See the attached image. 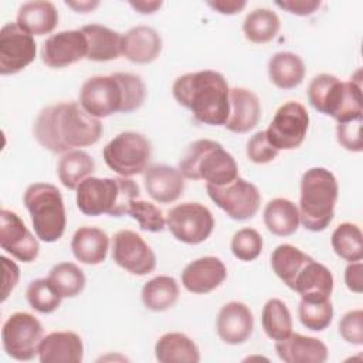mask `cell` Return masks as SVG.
Returning <instances> with one entry per match:
<instances>
[{"label":"cell","instance_id":"42","mask_svg":"<svg viewBox=\"0 0 363 363\" xmlns=\"http://www.w3.org/2000/svg\"><path fill=\"white\" fill-rule=\"evenodd\" d=\"M135 218L140 228L150 233H160L166 227V218L159 207L145 200H135L128 213Z\"/></svg>","mask_w":363,"mask_h":363},{"label":"cell","instance_id":"26","mask_svg":"<svg viewBox=\"0 0 363 363\" xmlns=\"http://www.w3.org/2000/svg\"><path fill=\"white\" fill-rule=\"evenodd\" d=\"M74 257L86 265H98L105 261L109 250V237L98 227H81L71 240Z\"/></svg>","mask_w":363,"mask_h":363},{"label":"cell","instance_id":"33","mask_svg":"<svg viewBox=\"0 0 363 363\" xmlns=\"http://www.w3.org/2000/svg\"><path fill=\"white\" fill-rule=\"evenodd\" d=\"M94 170L95 162L92 156L78 149L64 153L57 166L60 182L69 190H77L79 183L89 177Z\"/></svg>","mask_w":363,"mask_h":363},{"label":"cell","instance_id":"12","mask_svg":"<svg viewBox=\"0 0 363 363\" xmlns=\"http://www.w3.org/2000/svg\"><path fill=\"white\" fill-rule=\"evenodd\" d=\"M206 189L213 203L237 221L252 218L261 204V194L257 186L241 177L224 186L207 184Z\"/></svg>","mask_w":363,"mask_h":363},{"label":"cell","instance_id":"35","mask_svg":"<svg viewBox=\"0 0 363 363\" xmlns=\"http://www.w3.org/2000/svg\"><path fill=\"white\" fill-rule=\"evenodd\" d=\"M281 27L279 17L271 9H255L247 14L242 23V31L248 41L264 44L275 38Z\"/></svg>","mask_w":363,"mask_h":363},{"label":"cell","instance_id":"32","mask_svg":"<svg viewBox=\"0 0 363 363\" xmlns=\"http://www.w3.org/2000/svg\"><path fill=\"white\" fill-rule=\"evenodd\" d=\"M142 302L153 312H163L174 306L180 296L177 281L169 275H159L147 281L142 288Z\"/></svg>","mask_w":363,"mask_h":363},{"label":"cell","instance_id":"19","mask_svg":"<svg viewBox=\"0 0 363 363\" xmlns=\"http://www.w3.org/2000/svg\"><path fill=\"white\" fill-rule=\"evenodd\" d=\"M227 278V268L217 257H201L187 264L182 272L183 286L193 294H208Z\"/></svg>","mask_w":363,"mask_h":363},{"label":"cell","instance_id":"7","mask_svg":"<svg viewBox=\"0 0 363 363\" xmlns=\"http://www.w3.org/2000/svg\"><path fill=\"white\" fill-rule=\"evenodd\" d=\"M184 179L204 180L211 186H224L238 177V166L223 145L211 139L193 142L179 162Z\"/></svg>","mask_w":363,"mask_h":363},{"label":"cell","instance_id":"46","mask_svg":"<svg viewBox=\"0 0 363 363\" xmlns=\"http://www.w3.org/2000/svg\"><path fill=\"white\" fill-rule=\"evenodd\" d=\"M1 267H3V292H1V301L4 302L7 296L11 294V291L16 288L18 278H20V269L16 262L10 261L7 257H1Z\"/></svg>","mask_w":363,"mask_h":363},{"label":"cell","instance_id":"41","mask_svg":"<svg viewBox=\"0 0 363 363\" xmlns=\"http://www.w3.org/2000/svg\"><path fill=\"white\" fill-rule=\"evenodd\" d=\"M262 251V237L254 228H241L231 238V252L240 261H254Z\"/></svg>","mask_w":363,"mask_h":363},{"label":"cell","instance_id":"27","mask_svg":"<svg viewBox=\"0 0 363 363\" xmlns=\"http://www.w3.org/2000/svg\"><path fill=\"white\" fill-rule=\"evenodd\" d=\"M16 23L31 35H45L57 27L58 11L51 1H26L18 9Z\"/></svg>","mask_w":363,"mask_h":363},{"label":"cell","instance_id":"40","mask_svg":"<svg viewBox=\"0 0 363 363\" xmlns=\"http://www.w3.org/2000/svg\"><path fill=\"white\" fill-rule=\"evenodd\" d=\"M26 298L30 306L40 313H52L61 305L62 296L47 278H38L28 284Z\"/></svg>","mask_w":363,"mask_h":363},{"label":"cell","instance_id":"24","mask_svg":"<svg viewBox=\"0 0 363 363\" xmlns=\"http://www.w3.org/2000/svg\"><path fill=\"white\" fill-rule=\"evenodd\" d=\"M291 289L298 292L301 299H330V294L333 291V275L323 264H319L311 258L296 275Z\"/></svg>","mask_w":363,"mask_h":363},{"label":"cell","instance_id":"2","mask_svg":"<svg viewBox=\"0 0 363 363\" xmlns=\"http://www.w3.org/2000/svg\"><path fill=\"white\" fill-rule=\"evenodd\" d=\"M172 94L197 122L210 126L225 125L230 112V88L221 72L203 69L180 75L173 82Z\"/></svg>","mask_w":363,"mask_h":363},{"label":"cell","instance_id":"30","mask_svg":"<svg viewBox=\"0 0 363 363\" xmlns=\"http://www.w3.org/2000/svg\"><path fill=\"white\" fill-rule=\"evenodd\" d=\"M305 72V64L298 54L279 51L269 58L268 77L281 89L296 88L303 81Z\"/></svg>","mask_w":363,"mask_h":363},{"label":"cell","instance_id":"48","mask_svg":"<svg viewBox=\"0 0 363 363\" xmlns=\"http://www.w3.org/2000/svg\"><path fill=\"white\" fill-rule=\"evenodd\" d=\"M363 264L360 261L350 262L345 269V282L349 291L360 294L363 291V279H362Z\"/></svg>","mask_w":363,"mask_h":363},{"label":"cell","instance_id":"25","mask_svg":"<svg viewBox=\"0 0 363 363\" xmlns=\"http://www.w3.org/2000/svg\"><path fill=\"white\" fill-rule=\"evenodd\" d=\"M162 37L149 26H136L122 35V55L135 64H149L162 51Z\"/></svg>","mask_w":363,"mask_h":363},{"label":"cell","instance_id":"31","mask_svg":"<svg viewBox=\"0 0 363 363\" xmlns=\"http://www.w3.org/2000/svg\"><path fill=\"white\" fill-rule=\"evenodd\" d=\"M298 207L288 199H274L264 210V224L269 233L278 237H288L299 227Z\"/></svg>","mask_w":363,"mask_h":363},{"label":"cell","instance_id":"18","mask_svg":"<svg viewBox=\"0 0 363 363\" xmlns=\"http://www.w3.org/2000/svg\"><path fill=\"white\" fill-rule=\"evenodd\" d=\"M218 337L227 345H241L250 339L254 330V316L250 308L238 301L225 303L216 322Z\"/></svg>","mask_w":363,"mask_h":363},{"label":"cell","instance_id":"8","mask_svg":"<svg viewBox=\"0 0 363 363\" xmlns=\"http://www.w3.org/2000/svg\"><path fill=\"white\" fill-rule=\"evenodd\" d=\"M37 238L44 242L58 241L67 225L61 191L50 183H33L23 196Z\"/></svg>","mask_w":363,"mask_h":363},{"label":"cell","instance_id":"21","mask_svg":"<svg viewBox=\"0 0 363 363\" xmlns=\"http://www.w3.org/2000/svg\"><path fill=\"white\" fill-rule=\"evenodd\" d=\"M261 118V104L258 96L247 89L235 86L230 89V112L225 128L234 133L252 130Z\"/></svg>","mask_w":363,"mask_h":363},{"label":"cell","instance_id":"36","mask_svg":"<svg viewBox=\"0 0 363 363\" xmlns=\"http://www.w3.org/2000/svg\"><path fill=\"white\" fill-rule=\"evenodd\" d=\"M261 323L265 335L278 342L292 333V316L288 306L277 298L268 299L262 308Z\"/></svg>","mask_w":363,"mask_h":363},{"label":"cell","instance_id":"1","mask_svg":"<svg viewBox=\"0 0 363 363\" xmlns=\"http://www.w3.org/2000/svg\"><path fill=\"white\" fill-rule=\"evenodd\" d=\"M104 132L99 119L91 116L77 102H60L45 106L37 116L33 133L44 149L67 153L96 143Z\"/></svg>","mask_w":363,"mask_h":363},{"label":"cell","instance_id":"37","mask_svg":"<svg viewBox=\"0 0 363 363\" xmlns=\"http://www.w3.org/2000/svg\"><path fill=\"white\" fill-rule=\"evenodd\" d=\"M47 279L62 296V299L79 295L86 284L84 271L72 262H60L54 265L50 269Z\"/></svg>","mask_w":363,"mask_h":363},{"label":"cell","instance_id":"23","mask_svg":"<svg viewBox=\"0 0 363 363\" xmlns=\"http://www.w3.org/2000/svg\"><path fill=\"white\" fill-rule=\"evenodd\" d=\"M275 352L285 363H323L329 356L322 340L301 333H291L288 337L275 342Z\"/></svg>","mask_w":363,"mask_h":363},{"label":"cell","instance_id":"3","mask_svg":"<svg viewBox=\"0 0 363 363\" xmlns=\"http://www.w3.org/2000/svg\"><path fill=\"white\" fill-rule=\"evenodd\" d=\"M146 99V86L139 75L115 72L88 78L79 91V105L91 116L101 119L116 112H133Z\"/></svg>","mask_w":363,"mask_h":363},{"label":"cell","instance_id":"47","mask_svg":"<svg viewBox=\"0 0 363 363\" xmlns=\"http://www.w3.org/2000/svg\"><path fill=\"white\" fill-rule=\"evenodd\" d=\"M275 4L291 14L311 16L319 9L320 1L319 0H285V1H275Z\"/></svg>","mask_w":363,"mask_h":363},{"label":"cell","instance_id":"4","mask_svg":"<svg viewBox=\"0 0 363 363\" xmlns=\"http://www.w3.org/2000/svg\"><path fill=\"white\" fill-rule=\"evenodd\" d=\"M139 186L130 177H86L77 187V207L85 216L122 217L139 199Z\"/></svg>","mask_w":363,"mask_h":363},{"label":"cell","instance_id":"6","mask_svg":"<svg viewBox=\"0 0 363 363\" xmlns=\"http://www.w3.org/2000/svg\"><path fill=\"white\" fill-rule=\"evenodd\" d=\"M308 101L320 113L337 123L363 118L360 79L340 81L330 74H319L308 86Z\"/></svg>","mask_w":363,"mask_h":363},{"label":"cell","instance_id":"17","mask_svg":"<svg viewBox=\"0 0 363 363\" xmlns=\"http://www.w3.org/2000/svg\"><path fill=\"white\" fill-rule=\"evenodd\" d=\"M88 43L81 30H65L50 35L41 47V60L50 68H64L86 58Z\"/></svg>","mask_w":363,"mask_h":363},{"label":"cell","instance_id":"28","mask_svg":"<svg viewBox=\"0 0 363 363\" xmlns=\"http://www.w3.org/2000/svg\"><path fill=\"white\" fill-rule=\"evenodd\" d=\"M88 43L86 58L96 62L116 60L122 54V34L101 24H88L81 28Z\"/></svg>","mask_w":363,"mask_h":363},{"label":"cell","instance_id":"10","mask_svg":"<svg viewBox=\"0 0 363 363\" xmlns=\"http://www.w3.org/2000/svg\"><path fill=\"white\" fill-rule=\"evenodd\" d=\"M43 325L27 312H16L7 318L1 329V343L7 356L28 362L38 354V346L43 339Z\"/></svg>","mask_w":363,"mask_h":363},{"label":"cell","instance_id":"29","mask_svg":"<svg viewBox=\"0 0 363 363\" xmlns=\"http://www.w3.org/2000/svg\"><path fill=\"white\" fill-rule=\"evenodd\" d=\"M155 356L160 363H197V345L184 333L170 332L160 336L155 345Z\"/></svg>","mask_w":363,"mask_h":363},{"label":"cell","instance_id":"5","mask_svg":"<svg viewBox=\"0 0 363 363\" xmlns=\"http://www.w3.org/2000/svg\"><path fill=\"white\" fill-rule=\"evenodd\" d=\"M339 186L335 174L325 167H312L301 179L299 221L313 233L323 231L335 216Z\"/></svg>","mask_w":363,"mask_h":363},{"label":"cell","instance_id":"14","mask_svg":"<svg viewBox=\"0 0 363 363\" xmlns=\"http://www.w3.org/2000/svg\"><path fill=\"white\" fill-rule=\"evenodd\" d=\"M37 54L34 37L17 23L9 21L0 30V74L13 75L30 65Z\"/></svg>","mask_w":363,"mask_h":363},{"label":"cell","instance_id":"9","mask_svg":"<svg viewBox=\"0 0 363 363\" xmlns=\"http://www.w3.org/2000/svg\"><path fill=\"white\" fill-rule=\"evenodd\" d=\"M102 156L111 170L122 177H132L147 169L152 145L142 133L122 132L104 147Z\"/></svg>","mask_w":363,"mask_h":363},{"label":"cell","instance_id":"20","mask_svg":"<svg viewBox=\"0 0 363 363\" xmlns=\"http://www.w3.org/2000/svg\"><path fill=\"white\" fill-rule=\"evenodd\" d=\"M147 194L157 203H173L184 190V176L179 169L167 164H152L143 172Z\"/></svg>","mask_w":363,"mask_h":363},{"label":"cell","instance_id":"51","mask_svg":"<svg viewBox=\"0 0 363 363\" xmlns=\"http://www.w3.org/2000/svg\"><path fill=\"white\" fill-rule=\"evenodd\" d=\"M65 4L74 9L77 13H89L99 6L96 0H84V1H65Z\"/></svg>","mask_w":363,"mask_h":363},{"label":"cell","instance_id":"11","mask_svg":"<svg viewBox=\"0 0 363 363\" xmlns=\"http://www.w3.org/2000/svg\"><path fill=\"white\" fill-rule=\"evenodd\" d=\"M166 225L173 237L184 244L206 241L214 228L211 211L200 203H182L167 211Z\"/></svg>","mask_w":363,"mask_h":363},{"label":"cell","instance_id":"49","mask_svg":"<svg viewBox=\"0 0 363 363\" xmlns=\"http://www.w3.org/2000/svg\"><path fill=\"white\" fill-rule=\"evenodd\" d=\"M207 4L220 14L231 16V14L240 13L247 6V1H244V0H216V1H207Z\"/></svg>","mask_w":363,"mask_h":363},{"label":"cell","instance_id":"39","mask_svg":"<svg viewBox=\"0 0 363 363\" xmlns=\"http://www.w3.org/2000/svg\"><path fill=\"white\" fill-rule=\"evenodd\" d=\"M298 316L301 323L313 332L325 330L333 318V306L330 299L306 301L301 299L298 306Z\"/></svg>","mask_w":363,"mask_h":363},{"label":"cell","instance_id":"16","mask_svg":"<svg viewBox=\"0 0 363 363\" xmlns=\"http://www.w3.org/2000/svg\"><path fill=\"white\" fill-rule=\"evenodd\" d=\"M0 247L23 262L37 259L40 245L37 238L26 227L24 221L11 210L0 211Z\"/></svg>","mask_w":363,"mask_h":363},{"label":"cell","instance_id":"43","mask_svg":"<svg viewBox=\"0 0 363 363\" xmlns=\"http://www.w3.org/2000/svg\"><path fill=\"white\" fill-rule=\"evenodd\" d=\"M279 150L268 140L265 130H259L247 142V156L252 163L265 164L278 156Z\"/></svg>","mask_w":363,"mask_h":363},{"label":"cell","instance_id":"50","mask_svg":"<svg viewBox=\"0 0 363 363\" xmlns=\"http://www.w3.org/2000/svg\"><path fill=\"white\" fill-rule=\"evenodd\" d=\"M129 4L133 10H136L140 14H152L157 9H160L163 3L159 1V0H147V1L146 0H136V1H129Z\"/></svg>","mask_w":363,"mask_h":363},{"label":"cell","instance_id":"22","mask_svg":"<svg viewBox=\"0 0 363 363\" xmlns=\"http://www.w3.org/2000/svg\"><path fill=\"white\" fill-rule=\"evenodd\" d=\"M38 359L41 363H81L84 359L82 339L69 330L51 332L40 342Z\"/></svg>","mask_w":363,"mask_h":363},{"label":"cell","instance_id":"15","mask_svg":"<svg viewBox=\"0 0 363 363\" xmlns=\"http://www.w3.org/2000/svg\"><path fill=\"white\" fill-rule=\"evenodd\" d=\"M113 261L133 275H146L156 268V255L150 245L135 231L121 230L113 235Z\"/></svg>","mask_w":363,"mask_h":363},{"label":"cell","instance_id":"34","mask_svg":"<svg viewBox=\"0 0 363 363\" xmlns=\"http://www.w3.org/2000/svg\"><path fill=\"white\" fill-rule=\"evenodd\" d=\"M311 258L291 244H281L271 254V267L275 275L291 288L296 275Z\"/></svg>","mask_w":363,"mask_h":363},{"label":"cell","instance_id":"45","mask_svg":"<svg viewBox=\"0 0 363 363\" xmlns=\"http://www.w3.org/2000/svg\"><path fill=\"white\" fill-rule=\"evenodd\" d=\"M339 333L350 345H363V312L362 309L345 313L339 322Z\"/></svg>","mask_w":363,"mask_h":363},{"label":"cell","instance_id":"38","mask_svg":"<svg viewBox=\"0 0 363 363\" xmlns=\"http://www.w3.org/2000/svg\"><path fill=\"white\" fill-rule=\"evenodd\" d=\"M330 244L336 255L345 261L354 262L363 257V235L359 225L353 223L339 224L332 233Z\"/></svg>","mask_w":363,"mask_h":363},{"label":"cell","instance_id":"13","mask_svg":"<svg viewBox=\"0 0 363 363\" xmlns=\"http://www.w3.org/2000/svg\"><path fill=\"white\" fill-rule=\"evenodd\" d=\"M309 128V113L306 108L295 101L281 105L268 129V140L278 150H292L302 145Z\"/></svg>","mask_w":363,"mask_h":363},{"label":"cell","instance_id":"44","mask_svg":"<svg viewBox=\"0 0 363 363\" xmlns=\"http://www.w3.org/2000/svg\"><path fill=\"white\" fill-rule=\"evenodd\" d=\"M362 121L363 118H356L347 122L337 123L336 138L337 142L349 152H362Z\"/></svg>","mask_w":363,"mask_h":363}]
</instances>
